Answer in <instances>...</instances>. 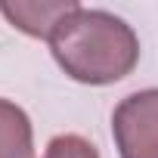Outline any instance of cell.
<instances>
[{
  "instance_id": "6da1fadb",
  "label": "cell",
  "mask_w": 158,
  "mask_h": 158,
  "mask_svg": "<svg viewBox=\"0 0 158 158\" xmlns=\"http://www.w3.org/2000/svg\"><path fill=\"white\" fill-rule=\"evenodd\" d=\"M50 47L65 74L96 87L127 77L139 59V40L124 19L84 6H77L56 25Z\"/></svg>"
},
{
  "instance_id": "7a4b0ae2",
  "label": "cell",
  "mask_w": 158,
  "mask_h": 158,
  "mask_svg": "<svg viewBox=\"0 0 158 158\" xmlns=\"http://www.w3.org/2000/svg\"><path fill=\"white\" fill-rule=\"evenodd\" d=\"M112 133L121 158H158V90H139L118 102Z\"/></svg>"
},
{
  "instance_id": "3957f363",
  "label": "cell",
  "mask_w": 158,
  "mask_h": 158,
  "mask_svg": "<svg viewBox=\"0 0 158 158\" xmlns=\"http://www.w3.org/2000/svg\"><path fill=\"white\" fill-rule=\"evenodd\" d=\"M74 10H77L74 0H53V3H0V13L19 31H25L31 37H53L56 25Z\"/></svg>"
},
{
  "instance_id": "277c9868",
  "label": "cell",
  "mask_w": 158,
  "mask_h": 158,
  "mask_svg": "<svg viewBox=\"0 0 158 158\" xmlns=\"http://www.w3.org/2000/svg\"><path fill=\"white\" fill-rule=\"evenodd\" d=\"M0 158H34L31 121L10 99H0Z\"/></svg>"
},
{
  "instance_id": "5b68a950",
  "label": "cell",
  "mask_w": 158,
  "mask_h": 158,
  "mask_svg": "<svg viewBox=\"0 0 158 158\" xmlns=\"http://www.w3.org/2000/svg\"><path fill=\"white\" fill-rule=\"evenodd\" d=\"M44 158H99V152L84 139V136H74V133H65V136H56L50 139Z\"/></svg>"
}]
</instances>
